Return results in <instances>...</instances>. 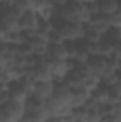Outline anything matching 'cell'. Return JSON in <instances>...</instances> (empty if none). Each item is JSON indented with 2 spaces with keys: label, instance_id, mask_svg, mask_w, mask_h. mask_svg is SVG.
I'll list each match as a JSON object with an SVG mask.
<instances>
[{
  "label": "cell",
  "instance_id": "cell-1",
  "mask_svg": "<svg viewBox=\"0 0 121 122\" xmlns=\"http://www.w3.org/2000/svg\"><path fill=\"white\" fill-rule=\"evenodd\" d=\"M57 16L71 23H80V24H87L90 21L91 13L86 3H80L76 0H68L63 6L56 9Z\"/></svg>",
  "mask_w": 121,
  "mask_h": 122
},
{
  "label": "cell",
  "instance_id": "cell-2",
  "mask_svg": "<svg viewBox=\"0 0 121 122\" xmlns=\"http://www.w3.org/2000/svg\"><path fill=\"white\" fill-rule=\"evenodd\" d=\"M24 115V105L20 101L9 98L0 105V122H19Z\"/></svg>",
  "mask_w": 121,
  "mask_h": 122
},
{
  "label": "cell",
  "instance_id": "cell-3",
  "mask_svg": "<svg viewBox=\"0 0 121 122\" xmlns=\"http://www.w3.org/2000/svg\"><path fill=\"white\" fill-rule=\"evenodd\" d=\"M86 64H87V67L90 68L91 74H94V75H97V77L101 78V75L107 71V68H108V65H110V61H108L107 57H104V56L94 54V56H90V57L87 58Z\"/></svg>",
  "mask_w": 121,
  "mask_h": 122
},
{
  "label": "cell",
  "instance_id": "cell-4",
  "mask_svg": "<svg viewBox=\"0 0 121 122\" xmlns=\"http://www.w3.org/2000/svg\"><path fill=\"white\" fill-rule=\"evenodd\" d=\"M38 14L34 10H26L19 16V31H36Z\"/></svg>",
  "mask_w": 121,
  "mask_h": 122
},
{
  "label": "cell",
  "instance_id": "cell-5",
  "mask_svg": "<svg viewBox=\"0 0 121 122\" xmlns=\"http://www.w3.org/2000/svg\"><path fill=\"white\" fill-rule=\"evenodd\" d=\"M53 88H54V80H50V81H36L34 85H33V91L31 92L46 101L47 98L51 97Z\"/></svg>",
  "mask_w": 121,
  "mask_h": 122
},
{
  "label": "cell",
  "instance_id": "cell-6",
  "mask_svg": "<svg viewBox=\"0 0 121 122\" xmlns=\"http://www.w3.org/2000/svg\"><path fill=\"white\" fill-rule=\"evenodd\" d=\"M88 24H91L95 30L100 31L101 34H104L105 31L111 27V26H110V17H108L107 14L100 13V11H97V13H93V14H91Z\"/></svg>",
  "mask_w": 121,
  "mask_h": 122
},
{
  "label": "cell",
  "instance_id": "cell-7",
  "mask_svg": "<svg viewBox=\"0 0 121 122\" xmlns=\"http://www.w3.org/2000/svg\"><path fill=\"white\" fill-rule=\"evenodd\" d=\"M70 71L68 60H51V74L54 81H61Z\"/></svg>",
  "mask_w": 121,
  "mask_h": 122
},
{
  "label": "cell",
  "instance_id": "cell-8",
  "mask_svg": "<svg viewBox=\"0 0 121 122\" xmlns=\"http://www.w3.org/2000/svg\"><path fill=\"white\" fill-rule=\"evenodd\" d=\"M46 56L50 60H68V54H67L64 43H60V44H47Z\"/></svg>",
  "mask_w": 121,
  "mask_h": 122
},
{
  "label": "cell",
  "instance_id": "cell-9",
  "mask_svg": "<svg viewBox=\"0 0 121 122\" xmlns=\"http://www.w3.org/2000/svg\"><path fill=\"white\" fill-rule=\"evenodd\" d=\"M90 99V91L84 90V88H78V90H71V99H70V107L71 108H78V107H84L86 102Z\"/></svg>",
  "mask_w": 121,
  "mask_h": 122
},
{
  "label": "cell",
  "instance_id": "cell-10",
  "mask_svg": "<svg viewBox=\"0 0 121 122\" xmlns=\"http://www.w3.org/2000/svg\"><path fill=\"white\" fill-rule=\"evenodd\" d=\"M90 99L93 102H95V104H105V102H108V85L100 82L90 92Z\"/></svg>",
  "mask_w": 121,
  "mask_h": 122
},
{
  "label": "cell",
  "instance_id": "cell-11",
  "mask_svg": "<svg viewBox=\"0 0 121 122\" xmlns=\"http://www.w3.org/2000/svg\"><path fill=\"white\" fill-rule=\"evenodd\" d=\"M97 10L103 14H113L120 10V0H95Z\"/></svg>",
  "mask_w": 121,
  "mask_h": 122
},
{
  "label": "cell",
  "instance_id": "cell-12",
  "mask_svg": "<svg viewBox=\"0 0 121 122\" xmlns=\"http://www.w3.org/2000/svg\"><path fill=\"white\" fill-rule=\"evenodd\" d=\"M23 105H24V111H41L44 109V99H41L40 97L31 92L24 99Z\"/></svg>",
  "mask_w": 121,
  "mask_h": 122
},
{
  "label": "cell",
  "instance_id": "cell-13",
  "mask_svg": "<svg viewBox=\"0 0 121 122\" xmlns=\"http://www.w3.org/2000/svg\"><path fill=\"white\" fill-rule=\"evenodd\" d=\"M49 118L46 109L41 111H24V115L22 118L23 122H46Z\"/></svg>",
  "mask_w": 121,
  "mask_h": 122
},
{
  "label": "cell",
  "instance_id": "cell-14",
  "mask_svg": "<svg viewBox=\"0 0 121 122\" xmlns=\"http://www.w3.org/2000/svg\"><path fill=\"white\" fill-rule=\"evenodd\" d=\"M101 37H103V34L100 33V31H97L91 24H84V27H83V40H86V41H90V43H98L100 40H101Z\"/></svg>",
  "mask_w": 121,
  "mask_h": 122
},
{
  "label": "cell",
  "instance_id": "cell-15",
  "mask_svg": "<svg viewBox=\"0 0 121 122\" xmlns=\"http://www.w3.org/2000/svg\"><path fill=\"white\" fill-rule=\"evenodd\" d=\"M121 98V84H113L108 87V102L110 104H120Z\"/></svg>",
  "mask_w": 121,
  "mask_h": 122
},
{
  "label": "cell",
  "instance_id": "cell-16",
  "mask_svg": "<svg viewBox=\"0 0 121 122\" xmlns=\"http://www.w3.org/2000/svg\"><path fill=\"white\" fill-rule=\"evenodd\" d=\"M103 38H105L111 44H118L120 43V38H121L120 27H110L108 30L103 34Z\"/></svg>",
  "mask_w": 121,
  "mask_h": 122
},
{
  "label": "cell",
  "instance_id": "cell-17",
  "mask_svg": "<svg viewBox=\"0 0 121 122\" xmlns=\"http://www.w3.org/2000/svg\"><path fill=\"white\" fill-rule=\"evenodd\" d=\"M50 31H51V23H50V20L38 17V23H37V27H36V34H38V36H41V37L46 38Z\"/></svg>",
  "mask_w": 121,
  "mask_h": 122
},
{
  "label": "cell",
  "instance_id": "cell-18",
  "mask_svg": "<svg viewBox=\"0 0 121 122\" xmlns=\"http://www.w3.org/2000/svg\"><path fill=\"white\" fill-rule=\"evenodd\" d=\"M20 14L26 10H30V0H14L11 4Z\"/></svg>",
  "mask_w": 121,
  "mask_h": 122
},
{
  "label": "cell",
  "instance_id": "cell-19",
  "mask_svg": "<svg viewBox=\"0 0 121 122\" xmlns=\"http://www.w3.org/2000/svg\"><path fill=\"white\" fill-rule=\"evenodd\" d=\"M110 17V26L111 27H121V11H116L108 16Z\"/></svg>",
  "mask_w": 121,
  "mask_h": 122
},
{
  "label": "cell",
  "instance_id": "cell-20",
  "mask_svg": "<svg viewBox=\"0 0 121 122\" xmlns=\"http://www.w3.org/2000/svg\"><path fill=\"white\" fill-rule=\"evenodd\" d=\"M47 3H49V0H30V9L34 10L36 13H38L43 7H46Z\"/></svg>",
  "mask_w": 121,
  "mask_h": 122
},
{
  "label": "cell",
  "instance_id": "cell-21",
  "mask_svg": "<svg viewBox=\"0 0 121 122\" xmlns=\"http://www.w3.org/2000/svg\"><path fill=\"white\" fill-rule=\"evenodd\" d=\"M46 122H63V118L57 117V115H49V118L46 119Z\"/></svg>",
  "mask_w": 121,
  "mask_h": 122
},
{
  "label": "cell",
  "instance_id": "cell-22",
  "mask_svg": "<svg viewBox=\"0 0 121 122\" xmlns=\"http://www.w3.org/2000/svg\"><path fill=\"white\" fill-rule=\"evenodd\" d=\"M49 1H50V3H51V4H53V6H54L56 9H57V7H60V6H63L64 3H67L68 0H49Z\"/></svg>",
  "mask_w": 121,
  "mask_h": 122
},
{
  "label": "cell",
  "instance_id": "cell-23",
  "mask_svg": "<svg viewBox=\"0 0 121 122\" xmlns=\"http://www.w3.org/2000/svg\"><path fill=\"white\" fill-rule=\"evenodd\" d=\"M14 0H0V6H9V4H13Z\"/></svg>",
  "mask_w": 121,
  "mask_h": 122
}]
</instances>
